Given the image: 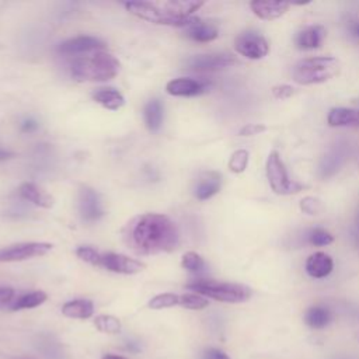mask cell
Here are the masks:
<instances>
[{
    "instance_id": "obj_14",
    "label": "cell",
    "mask_w": 359,
    "mask_h": 359,
    "mask_svg": "<svg viewBox=\"0 0 359 359\" xmlns=\"http://www.w3.org/2000/svg\"><path fill=\"white\" fill-rule=\"evenodd\" d=\"M106 48V43L100 38L90 37V36H80L76 38H71L59 45V52L65 55H78L90 51H100Z\"/></svg>"
},
{
    "instance_id": "obj_2",
    "label": "cell",
    "mask_w": 359,
    "mask_h": 359,
    "mask_svg": "<svg viewBox=\"0 0 359 359\" xmlns=\"http://www.w3.org/2000/svg\"><path fill=\"white\" fill-rule=\"evenodd\" d=\"M124 6L130 14L149 23L187 28L197 20V17H192V14L198 12L204 3L184 2V0H161V2H128Z\"/></svg>"
},
{
    "instance_id": "obj_45",
    "label": "cell",
    "mask_w": 359,
    "mask_h": 359,
    "mask_svg": "<svg viewBox=\"0 0 359 359\" xmlns=\"http://www.w3.org/2000/svg\"><path fill=\"white\" fill-rule=\"evenodd\" d=\"M343 359H351V358H343Z\"/></svg>"
},
{
    "instance_id": "obj_10",
    "label": "cell",
    "mask_w": 359,
    "mask_h": 359,
    "mask_svg": "<svg viewBox=\"0 0 359 359\" xmlns=\"http://www.w3.org/2000/svg\"><path fill=\"white\" fill-rule=\"evenodd\" d=\"M238 60L233 55L229 54H205V55H195L189 58L185 65L191 71L197 72H216L223 71L233 67Z\"/></svg>"
},
{
    "instance_id": "obj_27",
    "label": "cell",
    "mask_w": 359,
    "mask_h": 359,
    "mask_svg": "<svg viewBox=\"0 0 359 359\" xmlns=\"http://www.w3.org/2000/svg\"><path fill=\"white\" fill-rule=\"evenodd\" d=\"M94 325L100 333L111 334V336L119 334L122 330V324H121L119 319H117L115 316H111V314L97 316L94 319Z\"/></svg>"
},
{
    "instance_id": "obj_9",
    "label": "cell",
    "mask_w": 359,
    "mask_h": 359,
    "mask_svg": "<svg viewBox=\"0 0 359 359\" xmlns=\"http://www.w3.org/2000/svg\"><path fill=\"white\" fill-rule=\"evenodd\" d=\"M236 51L247 59H263L270 52L268 41L255 31H246L236 38L235 41Z\"/></svg>"
},
{
    "instance_id": "obj_31",
    "label": "cell",
    "mask_w": 359,
    "mask_h": 359,
    "mask_svg": "<svg viewBox=\"0 0 359 359\" xmlns=\"http://www.w3.org/2000/svg\"><path fill=\"white\" fill-rule=\"evenodd\" d=\"M306 242L312 246H329L334 242V238L327 231L321 229V227H314L306 233Z\"/></svg>"
},
{
    "instance_id": "obj_15",
    "label": "cell",
    "mask_w": 359,
    "mask_h": 359,
    "mask_svg": "<svg viewBox=\"0 0 359 359\" xmlns=\"http://www.w3.org/2000/svg\"><path fill=\"white\" fill-rule=\"evenodd\" d=\"M334 270L333 258L323 251L313 253L306 259V273L316 279L329 277Z\"/></svg>"
},
{
    "instance_id": "obj_32",
    "label": "cell",
    "mask_w": 359,
    "mask_h": 359,
    "mask_svg": "<svg viewBox=\"0 0 359 359\" xmlns=\"http://www.w3.org/2000/svg\"><path fill=\"white\" fill-rule=\"evenodd\" d=\"M248 160H250V154L247 150L244 149H239L236 150L231 160H229V169L232 173H236V174H240L243 172H246L247 166H248Z\"/></svg>"
},
{
    "instance_id": "obj_33",
    "label": "cell",
    "mask_w": 359,
    "mask_h": 359,
    "mask_svg": "<svg viewBox=\"0 0 359 359\" xmlns=\"http://www.w3.org/2000/svg\"><path fill=\"white\" fill-rule=\"evenodd\" d=\"M76 255L84 261V263L87 264H91L94 267H100L102 264V253L97 251L95 248L93 247H89V246H83V247H79L76 250Z\"/></svg>"
},
{
    "instance_id": "obj_17",
    "label": "cell",
    "mask_w": 359,
    "mask_h": 359,
    "mask_svg": "<svg viewBox=\"0 0 359 359\" xmlns=\"http://www.w3.org/2000/svg\"><path fill=\"white\" fill-rule=\"evenodd\" d=\"M222 188V176L216 172H205L195 185V197L200 201H207L216 195Z\"/></svg>"
},
{
    "instance_id": "obj_4",
    "label": "cell",
    "mask_w": 359,
    "mask_h": 359,
    "mask_svg": "<svg viewBox=\"0 0 359 359\" xmlns=\"http://www.w3.org/2000/svg\"><path fill=\"white\" fill-rule=\"evenodd\" d=\"M340 71V62L333 56H314L299 60L292 76L298 84L310 86L330 80Z\"/></svg>"
},
{
    "instance_id": "obj_24",
    "label": "cell",
    "mask_w": 359,
    "mask_h": 359,
    "mask_svg": "<svg viewBox=\"0 0 359 359\" xmlns=\"http://www.w3.org/2000/svg\"><path fill=\"white\" fill-rule=\"evenodd\" d=\"M163 117H165V108H163V104L160 100L154 99L150 100L143 110V118H145V124L148 126L149 130L152 132H157L160 130L161 125H163Z\"/></svg>"
},
{
    "instance_id": "obj_43",
    "label": "cell",
    "mask_w": 359,
    "mask_h": 359,
    "mask_svg": "<svg viewBox=\"0 0 359 359\" xmlns=\"http://www.w3.org/2000/svg\"><path fill=\"white\" fill-rule=\"evenodd\" d=\"M355 126L359 128V110H356V121H355Z\"/></svg>"
},
{
    "instance_id": "obj_11",
    "label": "cell",
    "mask_w": 359,
    "mask_h": 359,
    "mask_svg": "<svg viewBox=\"0 0 359 359\" xmlns=\"http://www.w3.org/2000/svg\"><path fill=\"white\" fill-rule=\"evenodd\" d=\"M102 268H106L115 274H124V275H134L146 268V266L139 259L129 258L124 254L117 253H107L102 254Z\"/></svg>"
},
{
    "instance_id": "obj_44",
    "label": "cell",
    "mask_w": 359,
    "mask_h": 359,
    "mask_svg": "<svg viewBox=\"0 0 359 359\" xmlns=\"http://www.w3.org/2000/svg\"><path fill=\"white\" fill-rule=\"evenodd\" d=\"M356 227H358V233H356V236H358V239H359V212H358V216H356Z\"/></svg>"
},
{
    "instance_id": "obj_41",
    "label": "cell",
    "mask_w": 359,
    "mask_h": 359,
    "mask_svg": "<svg viewBox=\"0 0 359 359\" xmlns=\"http://www.w3.org/2000/svg\"><path fill=\"white\" fill-rule=\"evenodd\" d=\"M102 359H126V358L121 355H104Z\"/></svg>"
},
{
    "instance_id": "obj_20",
    "label": "cell",
    "mask_w": 359,
    "mask_h": 359,
    "mask_svg": "<svg viewBox=\"0 0 359 359\" xmlns=\"http://www.w3.org/2000/svg\"><path fill=\"white\" fill-rule=\"evenodd\" d=\"M20 197L31 204H34L36 207L49 209L54 207V198L51 195H48L45 191H43L38 185L32 183H24L19 188Z\"/></svg>"
},
{
    "instance_id": "obj_18",
    "label": "cell",
    "mask_w": 359,
    "mask_h": 359,
    "mask_svg": "<svg viewBox=\"0 0 359 359\" xmlns=\"http://www.w3.org/2000/svg\"><path fill=\"white\" fill-rule=\"evenodd\" d=\"M185 30L187 37L195 43H212L219 37V30L216 24L211 21H202L200 19L189 24Z\"/></svg>"
},
{
    "instance_id": "obj_12",
    "label": "cell",
    "mask_w": 359,
    "mask_h": 359,
    "mask_svg": "<svg viewBox=\"0 0 359 359\" xmlns=\"http://www.w3.org/2000/svg\"><path fill=\"white\" fill-rule=\"evenodd\" d=\"M79 212L86 222H95L104 216L100 195L93 188L83 187L79 192Z\"/></svg>"
},
{
    "instance_id": "obj_1",
    "label": "cell",
    "mask_w": 359,
    "mask_h": 359,
    "mask_svg": "<svg viewBox=\"0 0 359 359\" xmlns=\"http://www.w3.org/2000/svg\"><path fill=\"white\" fill-rule=\"evenodd\" d=\"M128 243L139 254L173 251L180 242L176 223L166 215L145 213L128 226Z\"/></svg>"
},
{
    "instance_id": "obj_23",
    "label": "cell",
    "mask_w": 359,
    "mask_h": 359,
    "mask_svg": "<svg viewBox=\"0 0 359 359\" xmlns=\"http://www.w3.org/2000/svg\"><path fill=\"white\" fill-rule=\"evenodd\" d=\"M62 314L69 319L86 320L94 314V305L87 299H76L62 306Z\"/></svg>"
},
{
    "instance_id": "obj_16",
    "label": "cell",
    "mask_w": 359,
    "mask_h": 359,
    "mask_svg": "<svg viewBox=\"0 0 359 359\" xmlns=\"http://www.w3.org/2000/svg\"><path fill=\"white\" fill-rule=\"evenodd\" d=\"M325 34L327 31L323 25H309L298 32L295 44L301 51H312L323 44Z\"/></svg>"
},
{
    "instance_id": "obj_35",
    "label": "cell",
    "mask_w": 359,
    "mask_h": 359,
    "mask_svg": "<svg viewBox=\"0 0 359 359\" xmlns=\"http://www.w3.org/2000/svg\"><path fill=\"white\" fill-rule=\"evenodd\" d=\"M16 292L13 288H0V309H5L14 303Z\"/></svg>"
},
{
    "instance_id": "obj_30",
    "label": "cell",
    "mask_w": 359,
    "mask_h": 359,
    "mask_svg": "<svg viewBox=\"0 0 359 359\" xmlns=\"http://www.w3.org/2000/svg\"><path fill=\"white\" fill-rule=\"evenodd\" d=\"M181 267L189 273H201L205 270V261L198 253L188 251L181 258Z\"/></svg>"
},
{
    "instance_id": "obj_38",
    "label": "cell",
    "mask_w": 359,
    "mask_h": 359,
    "mask_svg": "<svg viewBox=\"0 0 359 359\" xmlns=\"http://www.w3.org/2000/svg\"><path fill=\"white\" fill-rule=\"evenodd\" d=\"M204 359H231V356L222 349L218 348H209L204 352Z\"/></svg>"
},
{
    "instance_id": "obj_37",
    "label": "cell",
    "mask_w": 359,
    "mask_h": 359,
    "mask_svg": "<svg viewBox=\"0 0 359 359\" xmlns=\"http://www.w3.org/2000/svg\"><path fill=\"white\" fill-rule=\"evenodd\" d=\"M273 94L277 97V99H289L293 94H295V89L289 84H281V86H275L273 89Z\"/></svg>"
},
{
    "instance_id": "obj_28",
    "label": "cell",
    "mask_w": 359,
    "mask_h": 359,
    "mask_svg": "<svg viewBox=\"0 0 359 359\" xmlns=\"http://www.w3.org/2000/svg\"><path fill=\"white\" fill-rule=\"evenodd\" d=\"M180 305V295L176 293H161L149 301V308L153 310H161V309H169Z\"/></svg>"
},
{
    "instance_id": "obj_3",
    "label": "cell",
    "mask_w": 359,
    "mask_h": 359,
    "mask_svg": "<svg viewBox=\"0 0 359 359\" xmlns=\"http://www.w3.org/2000/svg\"><path fill=\"white\" fill-rule=\"evenodd\" d=\"M119 60L111 54L97 51L90 56H82L72 63V76L78 82H107L119 72Z\"/></svg>"
},
{
    "instance_id": "obj_29",
    "label": "cell",
    "mask_w": 359,
    "mask_h": 359,
    "mask_svg": "<svg viewBox=\"0 0 359 359\" xmlns=\"http://www.w3.org/2000/svg\"><path fill=\"white\" fill-rule=\"evenodd\" d=\"M209 302L207 298L198 295V293H184V295H180V305L184 309L188 310H202L208 308Z\"/></svg>"
},
{
    "instance_id": "obj_36",
    "label": "cell",
    "mask_w": 359,
    "mask_h": 359,
    "mask_svg": "<svg viewBox=\"0 0 359 359\" xmlns=\"http://www.w3.org/2000/svg\"><path fill=\"white\" fill-rule=\"evenodd\" d=\"M264 130H267V126L264 125H259V124H247L246 126H243L240 130H239V135L240 137H254V135H258L261 132H264Z\"/></svg>"
},
{
    "instance_id": "obj_39",
    "label": "cell",
    "mask_w": 359,
    "mask_h": 359,
    "mask_svg": "<svg viewBox=\"0 0 359 359\" xmlns=\"http://www.w3.org/2000/svg\"><path fill=\"white\" fill-rule=\"evenodd\" d=\"M38 129V122L34 121V119H25L21 125V130L25 134H31V132H36V130Z\"/></svg>"
},
{
    "instance_id": "obj_7",
    "label": "cell",
    "mask_w": 359,
    "mask_h": 359,
    "mask_svg": "<svg viewBox=\"0 0 359 359\" xmlns=\"http://www.w3.org/2000/svg\"><path fill=\"white\" fill-rule=\"evenodd\" d=\"M348 156H349V143L345 141L336 142L327 150V153L321 157L319 163V169H317L319 177L321 180H329L334 177L345 165Z\"/></svg>"
},
{
    "instance_id": "obj_21",
    "label": "cell",
    "mask_w": 359,
    "mask_h": 359,
    "mask_svg": "<svg viewBox=\"0 0 359 359\" xmlns=\"http://www.w3.org/2000/svg\"><path fill=\"white\" fill-rule=\"evenodd\" d=\"M93 100L110 111H118L125 104L124 95L117 89H113V87L97 90L93 94Z\"/></svg>"
},
{
    "instance_id": "obj_34",
    "label": "cell",
    "mask_w": 359,
    "mask_h": 359,
    "mask_svg": "<svg viewBox=\"0 0 359 359\" xmlns=\"http://www.w3.org/2000/svg\"><path fill=\"white\" fill-rule=\"evenodd\" d=\"M301 209L308 215H319L323 211V204L319 198L306 197L301 201Z\"/></svg>"
},
{
    "instance_id": "obj_8",
    "label": "cell",
    "mask_w": 359,
    "mask_h": 359,
    "mask_svg": "<svg viewBox=\"0 0 359 359\" xmlns=\"http://www.w3.org/2000/svg\"><path fill=\"white\" fill-rule=\"evenodd\" d=\"M52 250V244L49 243H19L9 246L6 248H0V264L2 263H16V261H24L34 257H43Z\"/></svg>"
},
{
    "instance_id": "obj_22",
    "label": "cell",
    "mask_w": 359,
    "mask_h": 359,
    "mask_svg": "<svg viewBox=\"0 0 359 359\" xmlns=\"http://www.w3.org/2000/svg\"><path fill=\"white\" fill-rule=\"evenodd\" d=\"M333 321V313L329 308L325 306H312L305 313V323L309 325L310 329L314 330H323Z\"/></svg>"
},
{
    "instance_id": "obj_25",
    "label": "cell",
    "mask_w": 359,
    "mask_h": 359,
    "mask_svg": "<svg viewBox=\"0 0 359 359\" xmlns=\"http://www.w3.org/2000/svg\"><path fill=\"white\" fill-rule=\"evenodd\" d=\"M47 299H48V297L45 292L34 290V292L25 293V295H21L20 298H17L14 301V303L10 306V309L13 312L23 310V309H34V308L41 306Z\"/></svg>"
},
{
    "instance_id": "obj_13",
    "label": "cell",
    "mask_w": 359,
    "mask_h": 359,
    "mask_svg": "<svg viewBox=\"0 0 359 359\" xmlns=\"http://www.w3.org/2000/svg\"><path fill=\"white\" fill-rule=\"evenodd\" d=\"M209 89L208 82L202 80H195V79H174L167 83L166 91L170 95L174 97H195V95H201Z\"/></svg>"
},
{
    "instance_id": "obj_5",
    "label": "cell",
    "mask_w": 359,
    "mask_h": 359,
    "mask_svg": "<svg viewBox=\"0 0 359 359\" xmlns=\"http://www.w3.org/2000/svg\"><path fill=\"white\" fill-rule=\"evenodd\" d=\"M187 289L194 293H198L201 297L211 298L213 301L224 302V303H243L251 298V289L229 282H219L212 279H200L187 285Z\"/></svg>"
},
{
    "instance_id": "obj_6",
    "label": "cell",
    "mask_w": 359,
    "mask_h": 359,
    "mask_svg": "<svg viewBox=\"0 0 359 359\" xmlns=\"http://www.w3.org/2000/svg\"><path fill=\"white\" fill-rule=\"evenodd\" d=\"M267 177L273 191L278 195H290L303 189V185L289 178L288 170L281 159V154L274 150L267 159Z\"/></svg>"
},
{
    "instance_id": "obj_19",
    "label": "cell",
    "mask_w": 359,
    "mask_h": 359,
    "mask_svg": "<svg viewBox=\"0 0 359 359\" xmlns=\"http://www.w3.org/2000/svg\"><path fill=\"white\" fill-rule=\"evenodd\" d=\"M250 8L259 19L275 20L288 12L289 3L275 2V0H254V2L250 3Z\"/></svg>"
},
{
    "instance_id": "obj_42",
    "label": "cell",
    "mask_w": 359,
    "mask_h": 359,
    "mask_svg": "<svg viewBox=\"0 0 359 359\" xmlns=\"http://www.w3.org/2000/svg\"><path fill=\"white\" fill-rule=\"evenodd\" d=\"M352 32H354V34H355L356 37H359V23H356V24L352 27Z\"/></svg>"
},
{
    "instance_id": "obj_40",
    "label": "cell",
    "mask_w": 359,
    "mask_h": 359,
    "mask_svg": "<svg viewBox=\"0 0 359 359\" xmlns=\"http://www.w3.org/2000/svg\"><path fill=\"white\" fill-rule=\"evenodd\" d=\"M13 157H14L13 152H8V150L0 149V161H5V160H9V159H13Z\"/></svg>"
},
{
    "instance_id": "obj_26",
    "label": "cell",
    "mask_w": 359,
    "mask_h": 359,
    "mask_svg": "<svg viewBox=\"0 0 359 359\" xmlns=\"http://www.w3.org/2000/svg\"><path fill=\"white\" fill-rule=\"evenodd\" d=\"M356 121V110L338 107L333 108L327 117V122L330 126L340 128V126H355Z\"/></svg>"
}]
</instances>
